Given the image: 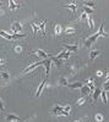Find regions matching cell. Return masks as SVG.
Returning a JSON list of instances; mask_svg holds the SVG:
<instances>
[{
	"label": "cell",
	"instance_id": "7a4b0ae2",
	"mask_svg": "<svg viewBox=\"0 0 109 122\" xmlns=\"http://www.w3.org/2000/svg\"><path fill=\"white\" fill-rule=\"evenodd\" d=\"M52 114H53V115H55V116H58V115L69 116V114L64 111V106H61V105H55V106H54V109L52 110Z\"/></svg>",
	"mask_w": 109,
	"mask_h": 122
},
{
	"label": "cell",
	"instance_id": "4316f807",
	"mask_svg": "<svg viewBox=\"0 0 109 122\" xmlns=\"http://www.w3.org/2000/svg\"><path fill=\"white\" fill-rule=\"evenodd\" d=\"M88 26H90V28H91V29L94 27V25H93V18H92L91 16H88Z\"/></svg>",
	"mask_w": 109,
	"mask_h": 122
},
{
	"label": "cell",
	"instance_id": "f546056e",
	"mask_svg": "<svg viewBox=\"0 0 109 122\" xmlns=\"http://www.w3.org/2000/svg\"><path fill=\"white\" fill-rule=\"evenodd\" d=\"M21 51H22V46H21V45H16V46H15V53L20 54Z\"/></svg>",
	"mask_w": 109,
	"mask_h": 122
},
{
	"label": "cell",
	"instance_id": "e575fe53",
	"mask_svg": "<svg viewBox=\"0 0 109 122\" xmlns=\"http://www.w3.org/2000/svg\"><path fill=\"white\" fill-rule=\"evenodd\" d=\"M70 110H71V106L70 105H66V106H64V111H65V112H70Z\"/></svg>",
	"mask_w": 109,
	"mask_h": 122
},
{
	"label": "cell",
	"instance_id": "3957f363",
	"mask_svg": "<svg viewBox=\"0 0 109 122\" xmlns=\"http://www.w3.org/2000/svg\"><path fill=\"white\" fill-rule=\"evenodd\" d=\"M32 54H34V55H37V56H39V57H42L43 60L48 59V56H49V55L44 51V50H41V49H38V50H33Z\"/></svg>",
	"mask_w": 109,
	"mask_h": 122
},
{
	"label": "cell",
	"instance_id": "d4e9b609",
	"mask_svg": "<svg viewBox=\"0 0 109 122\" xmlns=\"http://www.w3.org/2000/svg\"><path fill=\"white\" fill-rule=\"evenodd\" d=\"M83 6H86V7H90V9H93L94 10V3H88V1H85L83 3Z\"/></svg>",
	"mask_w": 109,
	"mask_h": 122
},
{
	"label": "cell",
	"instance_id": "4fadbf2b",
	"mask_svg": "<svg viewBox=\"0 0 109 122\" xmlns=\"http://www.w3.org/2000/svg\"><path fill=\"white\" fill-rule=\"evenodd\" d=\"M99 54H101L99 50H92V51L90 53V59H91V60H94Z\"/></svg>",
	"mask_w": 109,
	"mask_h": 122
},
{
	"label": "cell",
	"instance_id": "30bf717a",
	"mask_svg": "<svg viewBox=\"0 0 109 122\" xmlns=\"http://www.w3.org/2000/svg\"><path fill=\"white\" fill-rule=\"evenodd\" d=\"M44 86H45V79H43V81H42V83L39 84V87H38V89H37V93H36V98H38L39 95L42 94V92H43V88H44Z\"/></svg>",
	"mask_w": 109,
	"mask_h": 122
},
{
	"label": "cell",
	"instance_id": "7c38bea8",
	"mask_svg": "<svg viewBox=\"0 0 109 122\" xmlns=\"http://www.w3.org/2000/svg\"><path fill=\"white\" fill-rule=\"evenodd\" d=\"M82 86H83V83L82 82H76V83H71V84H69V87L70 88H72V89H77V88H82Z\"/></svg>",
	"mask_w": 109,
	"mask_h": 122
},
{
	"label": "cell",
	"instance_id": "60d3db41",
	"mask_svg": "<svg viewBox=\"0 0 109 122\" xmlns=\"http://www.w3.org/2000/svg\"><path fill=\"white\" fill-rule=\"evenodd\" d=\"M0 5H1V3H0Z\"/></svg>",
	"mask_w": 109,
	"mask_h": 122
},
{
	"label": "cell",
	"instance_id": "603a6c76",
	"mask_svg": "<svg viewBox=\"0 0 109 122\" xmlns=\"http://www.w3.org/2000/svg\"><path fill=\"white\" fill-rule=\"evenodd\" d=\"M1 78L5 81V82H7V81L10 79V76H9L7 72H5V71H4V72H1Z\"/></svg>",
	"mask_w": 109,
	"mask_h": 122
},
{
	"label": "cell",
	"instance_id": "83f0119b",
	"mask_svg": "<svg viewBox=\"0 0 109 122\" xmlns=\"http://www.w3.org/2000/svg\"><path fill=\"white\" fill-rule=\"evenodd\" d=\"M32 29H33V32H34V33H37V32H38V29H39V26H37V23L34 22V23H32Z\"/></svg>",
	"mask_w": 109,
	"mask_h": 122
},
{
	"label": "cell",
	"instance_id": "5b68a950",
	"mask_svg": "<svg viewBox=\"0 0 109 122\" xmlns=\"http://www.w3.org/2000/svg\"><path fill=\"white\" fill-rule=\"evenodd\" d=\"M11 29H12L14 33H18V32H21V30H22V26H21L20 22H14L11 25Z\"/></svg>",
	"mask_w": 109,
	"mask_h": 122
},
{
	"label": "cell",
	"instance_id": "52a82bcc",
	"mask_svg": "<svg viewBox=\"0 0 109 122\" xmlns=\"http://www.w3.org/2000/svg\"><path fill=\"white\" fill-rule=\"evenodd\" d=\"M20 121H21V118H20L18 116H16V115L9 114L6 116V122H20Z\"/></svg>",
	"mask_w": 109,
	"mask_h": 122
},
{
	"label": "cell",
	"instance_id": "d6986e66",
	"mask_svg": "<svg viewBox=\"0 0 109 122\" xmlns=\"http://www.w3.org/2000/svg\"><path fill=\"white\" fill-rule=\"evenodd\" d=\"M101 97H102V99H103V103L107 104V103H108V98H107V92H105V90H102V92H101Z\"/></svg>",
	"mask_w": 109,
	"mask_h": 122
},
{
	"label": "cell",
	"instance_id": "6da1fadb",
	"mask_svg": "<svg viewBox=\"0 0 109 122\" xmlns=\"http://www.w3.org/2000/svg\"><path fill=\"white\" fill-rule=\"evenodd\" d=\"M103 28H104V23L101 25L99 29H98V32H97L96 34H93V36H91V37H88L87 39H85V46H86V48H90V46H91V45H92V44H93L99 37H104V36H107V34L104 33Z\"/></svg>",
	"mask_w": 109,
	"mask_h": 122
},
{
	"label": "cell",
	"instance_id": "8fae6325",
	"mask_svg": "<svg viewBox=\"0 0 109 122\" xmlns=\"http://www.w3.org/2000/svg\"><path fill=\"white\" fill-rule=\"evenodd\" d=\"M0 36H1L3 38H5V39H7V40H14V39H12V36L9 34V33H6L5 30H0Z\"/></svg>",
	"mask_w": 109,
	"mask_h": 122
},
{
	"label": "cell",
	"instance_id": "44dd1931",
	"mask_svg": "<svg viewBox=\"0 0 109 122\" xmlns=\"http://www.w3.org/2000/svg\"><path fill=\"white\" fill-rule=\"evenodd\" d=\"M81 93H85V94H90L91 92H90V88H88L86 84L85 86H82V88H81Z\"/></svg>",
	"mask_w": 109,
	"mask_h": 122
},
{
	"label": "cell",
	"instance_id": "d590c367",
	"mask_svg": "<svg viewBox=\"0 0 109 122\" xmlns=\"http://www.w3.org/2000/svg\"><path fill=\"white\" fill-rule=\"evenodd\" d=\"M0 111H4V103L1 99H0Z\"/></svg>",
	"mask_w": 109,
	"mask_h": 122
},
{
	"label": "cell",
	"instance_id": "2e32d148",
	"mask_svg": "<svg viewBox=\"0 0 109 122\" xmlns=\"http://www.w3.org/2000/svg\"><path fill=\"white\" fill-rule=\"evenodd\" d=\"M64 7H65V9H70V10H71V14H75V11H76L75 4H67V5H64Z\"/></svg>",
	"mask_w": 109,
	"mask_h": 122
},
{
	"label": "cell",
	"instance_id": "5bb4252c",
	"mask_svg": "<svg viewBox=\"0 0 109 122\" xmlns=\"http://www.w3.org/2000/svg\"><path fill=\"white\" fill-rule=\"evenodd\" d=\"M38 26H39V29H41V32H42V36H43V37H45V22H44V21H42Z\"/></svg>",
	"mask_w": 109,
	"mask_h": 122
},
{
	"label": "cell",
	"instance_id": "f1b7e54d",
	"mask_svg": "<svg viewBox=\"0 0 109 122\" xmlns=\"http://www.w3.org/2000/svg\"><path fill=\"white\" fill-rule=\"evenodd\" d=\"M85 103H86V99H85V98H81V99H78L77 105H78V106H81V105H83Z\"/></svg>",
	"mask_w": 109,
	"mask_h": 122
},
{
	"label": "cell",
	"instance_id": "8992f818",
	"mask_svg": "<svg viewBox=\"0 0 109 122\" xmlns=\"http://www.w3.org/2000/svg\"><path fill=\"white\" fill-rule=\"evenodd\" d=\"M63 48L66 50V51H70V53L77 51V49H78L77 44H75V45H67V44H64V45H63Z\"/></svg>",
	"mask_w": 109,
	"mask_h": 122
},
{
	"label": "cell",
	"instance_id": "1f68e13d",
	"mask_svg": "<svg viewBox=\"0 0 109 122\" xmlns=\"http://www.w3.org/2000/svg\"><path fill=\"white\" fill-rule=\"evenodd\" d=\"M103 90L109 92V81H105V82H104V89Z\"/></svg>",
	"mask_w": 109,
	"mask_h": 122
},
{
	"label": "cell",
	"instance_id": "ffe728a7",
	"mask_svg": "<svg viewBox=\"0 0 109 122\" xmlns=\"http://www.w3.org/2000/svg\"><path fill=\"white\" fill-rule=\"evenodd\" d=\"M54 32H55V34H60V33L63 32L61 26H60V25H56V26H55V28H54Z\"/></svg>",
	"mask_w": 109,
	"mask_h": 122
},
{
	"label": "cell",
	"instance_id": "9a60e30c",
	"mask_svg": "<svg viewBox=\"0 0 109 122\" xmlns=\"http://www.w3.org/2000/svg\"><path fill=\"white\" fill-rule=\"evenodd\" d=\"M101 92H102V90H101V89H98V88H97V89H94V92H93V95H92V98H93V100H94V101H96L98 98H99V95H101Z\"/></svg>",
	"mask_w": 109,
	"mask_h": 122
},
{
	"label": "cell",
	"instance_id": "277c9868",
	"mask_svg": "<svg viewBox=\"0 0 109 122\" xmlns=\"http://www.w3.org/2000/svg\"><path fill=\"white\" fill-rule=\"evenodd\" d=\"M43 65L45 66V75H47V76H49V72H50L52 60H50V59H45V60H43Z\"/></svg>",
	"mask_w": 109,
	"mask_h": 122
},
{
	"label": "cell",
	"instance_id": "7402d4cb",
	"mask_svg": "<svg viewBox=\"0 0 109 122\" xmlns=\"http://www.w3.org/2000/svg\"><path fill=\"white\" fill-rule=\"evenodd\" d=\"M9 4H10V9H11V10H15V9H17V7H18V5L14 1V0H10Z\"/></svg>",
	"mask_w": 109,
	"mask_h": 122
},
{
	"label": "cell",
	"instance_id": "d6a6232c",
	"mask_svg": "<svg viewBox=\"0 0 109 122\" xmlns=\"http://www.w3.org/2000/svg\"><path fill=\"white\" fill-rule=\"evenodd\" d=\"M81 20H82V21H86V20H88V15L85 14V12H82V14H81Z\"/></svg>",
	"mask_w": 109,
	"mask_h": 122
},
{
	"label": "cell",
	"instance_id": "ac0fdd59",
	"mask_svg": "<svg viewBox=\"0 0 109 122\" xmlns=\"http://www.w3.org/2000/svg\"><path fill=\"white\" fill-rule=\"evenodd\" d=\"M64 33H65V34H72V33H75V28H72V27H67V28L64 29Z\"/></svg>",
	"mask_w": 109,
	"mask_h": 122
},
{
	"label": "cell",
	"instance_id": "f35d334b",
	"mask_svg": "<svg viewBox=\"0 0 109 122\" xmlns=\"http://www.w3.org/2000/svg\"><path fill=\"white\" fill-rule=\"evenodd\" d=\"M105 81H109V72H108V75H107V79Z\"/></svg>",
	"mask_w": 109,
	"mask_h": 122
},
{
	"label": "cell",
	"instance_id": "e0dca14e",
	"mask_svg": "<svg viewBox=\"0 0 109 122\" xmlns=\"http://www.w3.org/2000/svg\"><path fill=\"white\" fill-rule=\"evenodd\" d=\"M50 60L53 61V62H55L56 67H60V66H61V60H59V59H56V57H54V56H52Z\"/></svg>",
	"mask_w": 109,
	"mask_h": 122
},
{
	"label": "cell",
	"instance_id": "484cf974",
	"mask_svg": "<svg viewBox=\"0 0 109 122\" xmlns=\"http://www.w3.org/2000/svg\"><path fill=\"white\" fill-rule=\"evenodd\" d=\"M11 36H12V39H20V38H25L26 37V34H16V33H14Z\"/></svg>",
	"mask_w": 109,
	"mask_h": 122
},
{
	"label": "cell",
	"instance_id": "4dcf8cb0",
	"mask_svg": "<svg viewBox=\"0 0 109 122\" xmlns=\"http://www.w3.org/2000/svg\"><path fill=\"white\" fill-rule=\"evenodd\" d=\"M96 121L102 122V121H103V116H102L101 114H97V115H96Z\"/></svg>",
	"mask_w": 109,
	"mask_h": 122
},
{
	"label": "cell",
	"instance_id": "9c48e42d",
	"mask_svg": "<svg viewBox=\"0 0 109 122\" xmlns=\"http://www.w3.org/2000/svg\"><path fill=\"white\" fill-rule=\"evenodd\" d=\"M41 65H43V61H41V62H36V64H33V65H31V66H28L27 68H25V70L22 71V73L29 72V71H32L33 68H36V67H38V66H41Z\"/></svg>",
	"mask_w": 109,
	"mask_h": 122
},
{
	"label": "cell",
	"instance_id": "8d00e7d4",
	"mask_svg": "<svg viewBox=\"0 0 109 122\" xmlns=\"http://www.w3.org/2000/svg\"><path fill=\"white\" fill-rule=\"evenodd\" d=\"M97 76H98V77L103 76V72H102V71H98V72H97Z\"/></svg>",
	"mask_w": 109,
	"mask_h": 122
},
{
	"label": "cell",
	"instance_id": "ab89813d",
	"mask_svg": "<svg viewBox=\"0 0 109 122\" xmlns=\"http://www.w3.org/2000/svg\"><path fill=\"white\" fill-rule=\"evenodd\" d=\"M75 122H80V121H75Z\"/></svg>",
	"mask_w": 109,
	"mask_h": 122
},
{
	"label": "cell",
	"instance_id": "74e56055",
	"mask_svg": "<svg viewBox=\"0 0 109 122\" xmlns=\"http://www.w3.org/2000/svg\"><path fill=\"white\" fill-rule=\"evenodd\" d=\"M4 64H5V60H3V59H1V60H0V66L4 65Z\"/></svg>",
	"mask_w": 109,
	"mask_h": 122
},
{
	"label": "cell",
	"instance_id": "836d02e7",
	"mask_svg": "<svg viewBox=\"0 0 109 122\" xmlns=\"http://www.w3.org/2000/svg\"><path fill=\"white\" fill-rule=\"evenodd\" d=\"M60 84H61V86H69L67 81H66L65 78H61V79H60Z\"/></svg>",
	"mask_w": 109,
	"mask_h": 122
},
{
	"label": "cell",
	"instance_id": "cb8c5ba5",
	"mask_svg": "<svg viewBox=\"0 0 109 122\" xmlns=\"http://www.w3.org/2000/svg\"><path fill=\"white\" fill-rule=\"evenodd\" d=\"M83 11H85V14H87V15H91V14H93L94 10H93V9H90V7L83 6Z\"/></svg>",
	"mask_w": 109,
	"mask_h": 122
},
{
	"label": "cell",
	"instance_id": "ba28073f",
	"mask_svg": "<svg viewBox=\"0 0 109 122\" xmlns=\"http://www.w3.org/2000/svg\"><path fill=\"white\" fill-rule=\"evenodd\" d=\"M70 55H71V53H70V51H66V50H64V51H61L60 54H59V55L56 56V59H59V60L69 59V57H70Z\"/></svg>",
	"mask_w": 109,
	"mask_h": 122
}]
</instances>
